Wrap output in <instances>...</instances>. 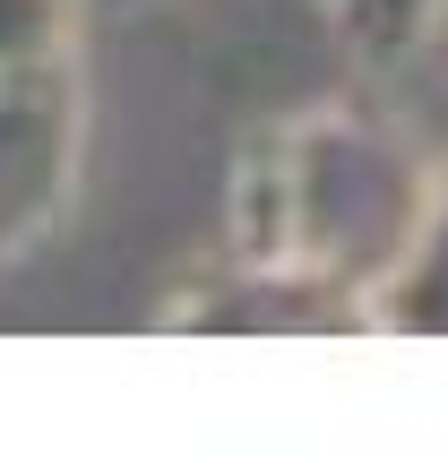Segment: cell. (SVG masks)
<instances>
[{
    "label": "cell",
    "instance_id": "8992f818",
    "mask_svg": "<svg viewBox=\"0 0 448 457\" xmlns=\"http://www.w3.org/2000/svg\"><path fill=\"white\" fill-rule=\"evenodd\" d=\"M87 0H0V70H26V61H78V35H87Z\"/></svg>",
    "mask_w": 448,
    "mask_h": 457
},
{
    "label": "cell",
    "instance_id": "52a82bcc",
    "mask_svg": "<svg viewBox=\"0 0 448 457\" xmlns=\"http://www.w3.org/2000/svg\"><path fill=\"white\" fill-rule=\"evenodd\" d=\"M423 61H440V70H448V0H440V26H431V52H423Z\"/></svg>",
    "mask_w": 448,
    "mask_h": 457
},
{
    "label": "cell",
    "instance_id": "277c9868",
    "mask_svg": "<svg viewBox=\"0 0 448 457\" xmlns=\"http://www.w3.org/2000/svg\"><path fill=\"white\" fill-rule=\"evenodd\" d=\"M371 328H388V337H448V155H440V181H431L414 251L397 259V277L379 285V303H371Z\"/></svg>",
    "mask_w": 448,
    "mask_h": 457
},
{
    "label": "cell",
    "instance_id": "ba28073f",
    "mask_svg": "<svg viewBox=\"0 0 448 457\" xmlns=\"http://www.w3.org/2000/svg\"><path fill=\"white\" fill-rule=\"evenodd\" d=\"M87 9H138V0H87Z\"/></svg>",
    "mask_w": 448,
    "mask_h": 457
},
{
    "label": "cell",
    "instance_id": "5b68a950",
    "mask_svg": "<svg viewBox=\"0 0 448 457\" xmlns=\"http://www.w3.org/2000/svg\"><path fill=\"white\" fill-rule=\"evenodd\" d=\"M328 35L362 78H397L431 52V26H440V0H319Z\"/></svg>",
    "mask_w": 448,
    "mask_h": 457
},
{
    "label": "cell",
    "instance_id": "6da1fadb",
    "mask_svg": "<svg viewBox=\"0 0 448 457\" xmlns=\"http://www.w3.org/2000/svg\"><path fill=\"white\" fill-rule=\"evenodd\" d=\"M440 181V155L379 104H311L285 112L242 147L224 181V259H259V268H294L362 303L371 320L379 285L397 277L414 251Z\"/></svg>",
    "mask_w": 448,
    "mask_h": 457
},
{
    "label": "cell",
    "instance_id": "7a4b0ae2",
    "mask_svg": "<svg viewBox=\"0 0 448 457\" xmlns=\"http://www.w3.org/2000/svg\"><path fill=\"white\" fill-rule=\"evenodd\" d=\"M87 164V78L78 61L0 70V268L26 259L70 207Z\"/></svg>",
    "mask_w": 448,
    "mask_h": 457
},
{
    "label": "cell",
    "instance_id": "3957f363",
    "mask_svg": "<svg viewBox=\"0 0 448 457\" xmlns=\"http://www.w3.org/2000/svg\"><path fill=\"white\" fill-rule=\"evenodd\" d=\"M164 328H294V337H319V328H371L362 303L328 294V285L294 277V268H259V259H224L216 277H199L190 294H173Z\"/></svg>",
    "mask_w": 448,
    "mask_h": 457
}]
</instances>
